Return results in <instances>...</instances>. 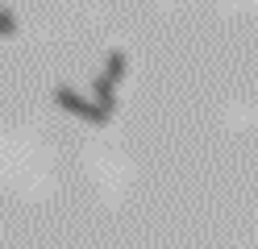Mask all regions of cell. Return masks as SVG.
Returning <instances> with one entry per match:
<instances>
[{"mask_svg":"<svg viewBox=\"0 0 258 249\" xmlns=\"http://www.w3.org/2000/svg\"><path fill=\"white\" fill-rule=\"evenodd\" d=\"M54 100H58V108H62V112H71V116H84V121H92V125H108V116H104L100 108H92L84 96H75L71 88H58Z\"/></svg>","mask_w":258,"mask_h":249,"instance_id":"cell-1","label":"cell"},{"mask_svg":"<svg viewBox=\"0 0 258 249\" xmlns=\"http://www.w3.org/2000/svg\"><path fill=\"white\" fill-rule=\"evenodd\" d=\"M96 100H100L96 108H100L104 116H112V79H108V75H104V79H96Z\"/></svg>","mask_w":258,"mask_h":249,"instance_id":"cell-2","label":"cell"},{"mask_svg":"<svg viewBox=\"0 0 258 249\" xmlns=\"http://www.w3.org/2000/svg\"><path fill=\"white\" fill-rule=\"evenodd\" d=\"M125 75V54H108V79H121Z\"/></svg>","mask_w":258,"mask_h":249,"instance_id":"cell-3","label":"cell"},{"mask_svg":"<svg viewBox=\"0 0 258 249\" xmlns=\"http://www.w3.org/2000/svg\"><path fill=\"white\" fill-rule=\"evenodd\" d=\"M0 33H5V38H9V33H17V25H13V17L5 9H0Z\"/></svg>","mask_w":258,"mask_h":249,"instance_id":"cell-4","label":"cell"}]
</instances>
